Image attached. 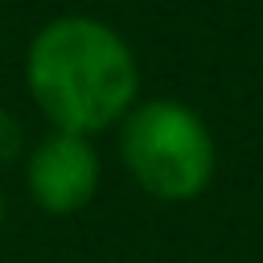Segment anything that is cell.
Returning a JSON list of instances; mask_svg holds the SVG:
<instances>
[{
	"instance_id": "3957f363",
	"label": "cell",
	"mask_w": 263,
	"mask_h": 263,
	"mask_svg": "<svg viewBox=\"0 0 263 263\" xmlns=\"http://www.w3.org/2000/svg\"><path fill=\"white\" fill-rule=\"evenodd\" d=\"M29 193L33 201L53 214H78L95 189H99V152L90 148V136H74V132H53L45 136L33 156H29Z\"/></svg>"
},
{
	"instance_id": "6da1fadb",
	"label": "cell",
	"mask_w": 263,
	"mask_h": 263,
	"mask_svg": "<svg viewBox=\"0 0 263 263\" xmlns=\"http://www.w3.org/2000/svg\"><path fill=\"white\" fill-rule=\"evenodd\" d=\"M25 78L49 123L74 136H95L123 119L140 86L127 41L95 16L49 21L25 53Z\"/></svg>"
},
{
	"instance_id": "7a4b0ae2",
	"label": "cell",
	"mask_w": 263,
	"mask_h": 263,
	"mask_svg": "<svg viewBox=\"0 0 263 263\" xmlns=\"http://www.w3.org/2000/svg\"><path fill=\"white\" fill-rule=\"evenodd\" d=\"M123 164L160 201H189L214 177V136L205 119L177 99H148L123 115Z\"/></svg>"
},
{
	"instance_id": "277c9868",
	"label": "cell",
	"mask_w": 263,
	"mask_h": 263,
	"mask_svg": "<svg viewBox=\"0 0 263 263\" xmlns=\"http://www.w3.org/2000/svg\"><path fill=\"white\" fill-rule=\"evenodd\" d=\"M0 226H4V193H0Z\"/></svg>"
}]
</instances>
